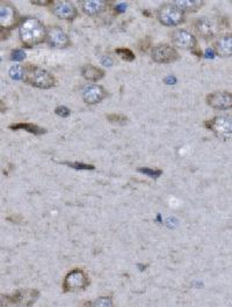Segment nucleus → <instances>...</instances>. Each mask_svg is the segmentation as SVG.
<instances>
[{"label": "nucleus", "instance_id": "1", "mask_svg": "<svg viewBox=\"0 0 232 307\" xmlns=\"http://www.w3.org/2000/svg\"><path fill=\"white\" fill-rule=\"evenodd\" d=\"M19 35L25 47L33 48L41 44L47 37V29L39 19L27 17L19 25Z\"/></svg>", "mask_w": 232, "mask_h": 307}, {"label": "nucleus", "instance_id": "2", "mask_svg": "<svg viewBox=\"0 0 232 307\" xmlns=\"http://www.w3.org/2000/svg\"><path fill=\"white\" fill-rule=\"evenodd\" d=\"M22 80L29 85L42 90H48L56 85L55 76L50 72L30 64L22 66Z\"/></svg>", "mask_w": 232, "mask_h": 307}, {"label": "nucleus", "instance_id": "3", "mask_svg": "<svg viewBox=\"0 0 232 307\" xmlns=\"http://www.w3.org/2000/svg\"><path fill=\"white\" fill-rule=\"evenodd\" d=\"M40 292L35 289H22L11 294L0 295V307H30L35 304Z\"/></svg>", "mask_w": 232, "mask_h": 307}, {"label": "nucleus", "instance_id": "4", "mask_svg": "<svg viewBox=\"0 0 232 307\" xmlns=\"http://www.w3.org/2000/svg\"><path fill=\"white\" fill-rule=\"evenodd\" d=\"M157 18L159 22L164 26L173 27L180 25L185 21V12L181 9H179L176 4H164V5L159 7Z\"/></svg>", "mask_w": 232, "mask_h": 307}, {"label": "nucleus", "instance_id": "5", "mask_svg": "<svg viewBox=\"0 0 232 307\" xmlns=\"http://www.w3.org/2000/svg\"><path fill=\"white\" fill-rule=\"evenodd\" d=\"M90 285V277L83 269H73L65 276L63 282L64 292H79Z\"/></svg>", "mask_w": 232, "mask_h": 307}, {"label": "nucleus", "instance_id": "6", "mask_svg": "<svg viewBox=\"0 0 232 307\" xmlns=\"http://www.w3.org/2000/svg\"><path fill=\"white\" fill-rule=\"evenodd\" d=\"M205 126L223 140H229L232 135L231 116H216L205 122Z\"/></svg>", "mask_w": 232, "mask_h": 307}, {"label": "nucleus", "instance_id": "7", "mask_svg": "<svg viewBox=\"0 0 232 307\" xmlns=\"http://www.w3.org/2000/svg\"><path fill=\"white\" fill-rule=\"evenodd\" d=\"M152 59H153L156 63H161V64H169L173 63L179 59V52L177 51L176 48H173L172 45L170 44H158L152 49L151 52Z\"/></svg>", "mask_w": 232, "mask_h": 307}, {"label": "nucleus", "instance_id": "8", "mask_svg": "<svg viewBox=\"0 0 232 307\" xmlns=\"http://www.w3.org/2000/svg\"><path fill=\"white\" fill-rule=\"evenodd\" d=\"M19 14L15 7L7 3H0V27L11 30L13 27L20 25Z\"/></svg>", "mask_w": 232, "mask_h": 307}, {"label": "nucleus", "instance_id": "9", "mask_svg": "<svg viewBox=\"0 0 232 307\" xmlns=\"http://www.w3.org/2000/svg\"><path fill=\"white\" fill-rule=\"evenodd\" d=\"M194 29L197 33V35L201 36L204 40H211L217 36L218 29L216 27L215 22L209 18H197L194 20Z\"/></svg>", "mask_w": 232, "mask_h": 307}, {"label": "nucleus", "instance_id": "10", "mask_svg": "<svg viewBox=\"0 0 232 307\" xmlns=\"http://www.w3.org/2000/svg\"><path fill=\"white\" fill-rule=\"evenodd\" d=\"M45 41L50 47L56 49H65L71 44L70 37L60 27H51L50 29H48Z\"/></svg>", "mask_w": 232, "mask_h": 307}, {"label": "nucleus", "instance_id": "11", "mask_svg": "<svg viewBox=\"0 0 232 307\" xmlns=\"http://www.w3.org/2000/svg\"><path fill=\"white\" fill-rule=\"evenodd\" d=\"M171 40L174 47L184 49V50H193L196 47V38L191 32L186 29H177L171 34Z\"/></svg>", "mask_w": 232, "mask_h": 307}, {"label": "nucleus", "instance_id": "12", "mask_svg": "<svg viewBox=\"0 0 232 307\" xmlns=\"http://www.w3.org/2000/svg\"><path fill=\"white\" fill-rule=\"evenodd\" d=\"M51 11L57 18L72 21L78 17V10L70 2H55L51 4Z\"/></svg>", "mask_w": 232, "mask_h": 307}, {"label": "nucleus", "instance_id": "13", "mask_svg": "<svg viewBox=\"0 0 232 307\" xmlns=\"http://www.w3.org/2000/svg\"><path fill=\"white\" fill-rule=\"evenodd\" d=\"M207 103L214 109L227 110L232 107V95L229 92H214L207 95Z\"/></svg>", "mask_w": 232, "mask_h": 307}, {"label": "nucleus", "instance_id": "14", "mask_svg": "<svg viewBox=\"0 0 232 307\" xmlns=\"http://www.w3.org/2000/svg\"><path fill=\"white\" fill-rule=\"evenodd\" d=\"M107 97V91L100 85H90L83 92V99L87 105H97Z\"/></svg>", "mask_w": 232, "mask_h": 307}, {"label": "nucleus", "instance_id": "15", "mask_svg": "<svg viewBox=\"0 0 232 307\" xmlns=\"http://www.w3.org/2000/svg\"><path fill=\"white\" fill-rule=\"evenodd\" d=\"M214 51L220 57H231L232 53V36L231 34H224L219 36L214 44Z\"/></svg>", "mask_w": 232, "mask_h": 307}, {"label": "nucleus", "instance_id": "16", "mask_svg": "<svg viewBox=\"0 0 232 307\" xmlns=\"http://www.w3.org/2000/svg\"><path fill=\"white\" fill-rule=\"evenodd\" d=\"M82 10L89 15H97L104 12L107 7V3L104 0H89V2H83L81 4Z\"/></svg>", "mask_w": 232, "mask_h": 307}, {"label": "nucleus", "instance_id": "17", "mask_svg": "<svg viewBox=\"0 0 232 307\" xmlns=\"http://www.w3.org/2000/svg\"><path fill=\"white\" fill-rule=\"evenodd\" d=\"M82 74L85 79L90 82H98L105 76V71L102 68L96 66V65L87 64L82 68Z\"/></svg>", "mask_w": 232, "mask_h": 307}, {"label": "nucleus", "instance_id": "18", "mask_svg": "<svg viewBox=\"0 0 232 307\" xmlns=\"http://www.w3.org/2000/svg\"><path fill=\"white\" fill-rule=\"evenodd\" d=\"M12 130H19V129H24L25 131H28L30 133H34V135H43V133L47 132V130L41 128L39 125L32 124V123H18V124H13L10 126Z\"/></svg>", "mask_w": 232, "mask_h": 307}, {"label": "nucleus", "instance_id": "19", "mask_svg": "<svg viewBox=\"0 0 232 307\" xmlns=\"http://www.w3.org/2000/svg\"><path fill=\"white\" fill-rule=\"evenodd\" d=\"M78 307H114L112 297H100L97 300L83 301Z\"/></svg>", "mask_w": 232, "mask_h": 307}, {"label": "nucleus", "instance_id": "20", "mask_svg": "<svg viewBox=\"0 0 232 307\" xmlns=\"http://www.w3.org/2000/svg\"><path fill=\"white\" fill-rule=\"evenodd\" d=\"M173 4L181 9L184 12H196L197 10L201 9L203 6V2H189V0H185V2H174Z\"/></svg>", "mask_w": 232, "mask_h": 307}, {"label": "nucleus", "instance_id": "21", "mask_svg": "<svg viewBox=\"0 0 232 307\" xmlns=\"http://www.w3.org/2000/svg\"><path fill=\"white\" fill-rule=\"evenodd\" d=\"M115 52H116L117 55H119L123 60L132 61V60L135 59V53L132 52L130 49H128V48H119V49H116V51H115Z\"/></svg>", "mask_w": 232, "mask_h": 307}, {"label": "nucleus", "instance_id": "22", "mask_svg": "<svg viewBox=\"0 0 232 307\" xmlns=\"http://www.w3.org/2000/svg\"><path fill=\"white\" fill-rule=\"evenodd\" d=\"M11 78L14 80L22 79V65H14L10 70Z\"/></svg>", "mask_w": 232, "mask_h": 307}, {"label": "nucleus", "instance_id": "23", "mask_svg": "<svg viewBox=\"0 0 232 307\" xmlns=\"http://www.w3.org/2000/svg\"><path fill=\"white\" fill-rule=\"evenodd\" d=\"M107 120L110 122V123H125L128 121V118L124 116V115H121V114H109L107 115Z\"/></svg>", "mask_w": 232, "mask_h": 307}, {"label": "nucleus", "instance_id": "24", "mask_svg": "<svg viewBox=\"0 0 232 307\" xmlns=\"http://www.w3.org/2000/svg\"><path fill=\"white\" fill-rule=\"evenodd\" d=\"M26 58V53L22 49H15L11 53V59L15 61H20L24 60Z\"/></svg>", "mask_w": 232, "mask_h": 307}, {"label": "nucleus", "instance_id": "25", "mask_svg": "<svg viewBox=\"0 0 232 307\" xmlns=\"http://www.w3.org/2000/svg\"><path fill=\"white\" fill-rule=\"evenodd\" d=\"M138 171L140 173H143V174L150 175L151 178H154V179L159 178V176H161L162 173H163L161 170H152V168H139Z\"/></svg>", "mask_w": 232, "mask_h": 307}, {"label": "nucleus", "instance_id": "26", "mask_svg": "<svg viewBox=\"0 0 232 307\" xmlns=\"http://www.w3.org/2000/svg\"><path fill=\"white\" fill-rule=\"evenodd\" d=\"M67 166L75 170H94V166L92 165H86V164H79V163H66Z\"/></svg>", "mask_w": 232, "mask_h": 307}, {"label": "nucleus", "instance_id": "27", "mask_svg": "<svg viewBox=\"0 0 232 307\" xmlns=\"http://www.w3.org/2000/svg\"><path fill=\"white\" fill-rule=\"evenodd\" d=\"M55 113H56L57 115H58V116H62V117H67V116H70L71 111H70V109L66 108V107H64V106H59V107H57V108L55 109Z\"/></svg>", "mask_w": 232, "mask_h": 307}, {"label": "nucleus", "instance_id": "28", "mask_svg": "<svg viewBox=\"0 0 232 307\" xmlns=\"http://www.w3.org/2000/svg\"><path fill=\"white\" fill-rule=\"evenodd\" d=\"M9 36H10V30H7L5 28H2V27H0V41L6 40V38Z\"/></svg>", "mask_w": 232, "mask_h": 307}, {"label": "nucleus", "instance_id": "29", "mask_svg": "<svg viewBox=\"0 0 232 307\" xmlns=\"http://www.w3.org/2000/svg\"><path fill=\"white\" fill-rule=\"evenodd\" d=\"M34 5H40V6H48V5H51L52 2H50V0H34V2H32Z\"/></svg>", "mask_w": 232, "mask_h": 307}, {"label": "nucleus", "instance_id": "30", "mask_svg": "<svg viewBox=\"0 0 232 307\" xmlns=\"http://www.w3.org/2000/svg\"><path fill=\"white\" fill-rule=\"evenodd\" d=\"M165 82H166L167 84H174V83L177 82V80H176V78H174V76L170 75L169 78H166V79H165Z\"/></svg>", "mask_w": 232, "mask_h": 307}, {"label": "nucleus", "instance_id": "31", "mask_svg": "<svg viewBox=\"0 0 232 307\" xmlns=\"http://www.w3.org/2000/svg\"><path fill=\"white\" fill-rule=\"evenodd\" d=\"M5 110H6L5 103H4L3 101H0V111H5Z\"/></svg>", "mask_w": 232, "mask_h": 307}, {"label": "nucleus", "instance_id": "32", "mask_svg": "<svg viewBox=\"0 0 232 307\" xmlns=\"http://www.w3.org/2000/svg\"><path fill=\"white\" fill-rule=\"evenodd\" d=\"M205 56H207V57H208V56H210V58H214V57H212L214 55H212V52H211V51H209V49L207 50V52H205Z\"/></svg>", "mask_w": 232, "mask_h": 307}, {"label": "nucleus", "instance_id": "33", "mask_svg": "<svg viewBox=\"0 0 232 307\" xmlns=\"http://www.w3.org/2000/svg\"><path fill=\"white\" fill-rule=\"evenodd\" d=\"M0 61H2V56H0Z\"/></svg>", "mask_w": 232, "mask_h": 307}]
</instances>
